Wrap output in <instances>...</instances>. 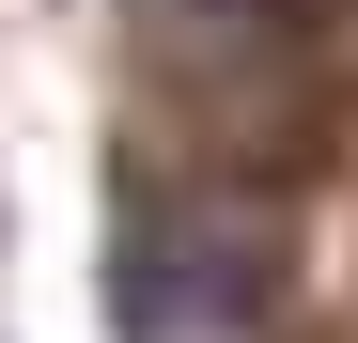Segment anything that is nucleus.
I'll use <instances>...</instances> for the list:
<instances>
[{
  "instance_id": "nucleus-1",
  "label": "nucleus",
  "mask_w": 358,
  "mask_h": 343,
  "mask_svg": "<svg viewBox=\"0 0 358 343\" xmlns=\"http://www.w3.org/2000/svg\"><path fill=\"white\" fill-rule=\"evenodd\" d=\"M265 297V234L234 218L218 188H125V218H109V312H125V343H187V328H250Z\"/></svg>"
}]
</instances>
